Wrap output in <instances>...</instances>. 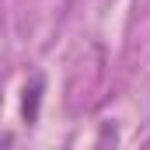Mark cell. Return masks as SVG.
<instances>
[{
	"label": "cell",
	"instance_id": "obj_1",
	"mask_svg": "<svg viewBox=\"0 0 150 150\" xmlns=\"http://www.w3.org/2000/svg\"><path fill=\"white\" fill-rule=\"evenodd\" d=\"M38 105H42V77H35V80L25 87V101H21L25 122H38Z\"/></svg>",
	"mask_w": 150,
	"mask_h": 150
}]
</instances>
